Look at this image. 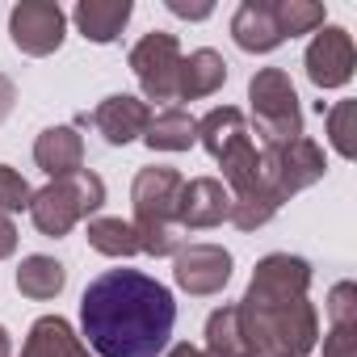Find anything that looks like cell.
Here are the masks:
<instances>
[{
  "label": "cell",
  "mask_w": 357,
  "mask_h": 357,
  "mask_svg": "<svg viewBox=\"0 0 357 357\" xmlns=\"http://www.w3.org/2000/svg\"><path fill=\"white\" fill-rule=\"evenodd\" d=\"M63 286H68V269H63V261H55V257H47V252H34V257H26V261L17 265V290H22L26 298H34V303L59 298Z\"/></svg>",
  "instance_id": "cell-21"
},
{
  "label": "cell",
  "mask_w": 357,
  "mask_h": 357,
  "mask_svg": "<svg viewBox=\"0 0 357 357\" xmlns=\"http://www.w3.org/2000/svg\"><path fill=\"white\" fill-rule=\"evenodd\" d=\"M324 311H328V324H353L357 319V282H336L328 290Z\"/></svg>",
  "instance_id": "cell-28"
},
{
  "label": "cell",
  "mask_w": 357,
  "mask_h": 357,
  "mask_svg": "<svg viewBox=\"0 0 357 357\" xmlns=\"http://www.w3.org/2000/svg\"><path fill=\"white\" fill-rule=\"evenodd\" d=\"M17 223L9 219V215H0V261H9L13 252H17Z\"/></svg>",
  "instance_id": "cell-31"
},
{
  "label": "cell",
  "mask_w": 357,
  "mask_h": 357,
  "mask_svg": "<svg viewBox=\"0 0 357 357\" xmlns=\"http://www.w3.org/2000/svg\"><path fill=\"white\" fill-rule=\"evenodd\" d=\"M176 328V298L139 269H105L80 294V336L93 357H160Z\"/></svg>",
  "instance_id": "cell-1"
},
{
  "label": "cell",
  "mask_w": 357,
  "mask_h": 357,
  "mask_svg": "<svg viewBox=\"0 0 357 357\" xmlns=\"http://www.w3.org/2000/svg\"><path fill=\"white\" fill-rule=\"evenodd\" d=\"M240 139H252L248 130V114L236 109V105H215L202 122H198V143L206 147V155H223L227 147H236Z\"/></svg>",
  "instance_id": "cell-20"
},
{
  "label": "cell",
  "mask_w": 357,
  "mask_h": 357,
  "mask_svg": "<svg viewBox=\"0 0 357 357\" xmlns=\"http://www.w3.org/2000/svg\"><path fill=\"white\" fill-rule=\"evenodd\" d=\"M34 164L59 181V176H72L84 168V139L76 126H47L38 139H34Z\"/></svg>",
  "instance_id": "cell-15"
},
{
  "label": "cell",
  "mask_w": 357,
  "mask_h": 357,
  "mask_svg": "<svg viewBox=\"0 0 357 357\" xmlns=\"http://www.w3.org/2000/svg\"><path fill=\"white\" fill-rule=\"evenodd\" d=\"M252 357H261V353H252Z\"/></svg>",
  "instance_id": "cell-35"
},
{
  "label": "cell",
  "mask_w": 357,
  "mask_h": 357,
  "mask_svg": "<svg viewBox=\"0 0 357 357\" xmlns=\"http://www.w3.org/2000/svg\"><path fill=\"white\" fill-rule=\"evenodd\" d=\"M231 252L223 244H181V252L172 257V282L194 298H211L223 294V286L231 282Z\"/></svg>",
  "instance_id": "cell-10"
},
{
  "label": "cell",
  "mask_w": 357,
  "mask_h": 357,
  "mask_svg": "<svg viewBox=\"0 0 357 357\" xmlns=\"http://www.w3.org/2000/svg\"><path fill=\"white\" fill-rule=\"evenodd\" d=\"M89 248L109 257V261H126V257H139V236L126 219H114V215H93L89 219Z\"/></svg>",
  "instance_id": "cell-22"
},
{
  "label": "cell",
  "mask_w": 357,
  "mask_h": 357,
  "mask_svg": "<svg viewBox=\"0 0 357 357\" xmlns=\"http://www.w3.org/2000/svg\"><path fill=\"white\" fill-rule=\"evenodd\" d=\"M139 89H143V101H155V105H176V72H181V43L168 30H151L143 34L130 55H126Z\"/></svg>",
  "instance_id": "cell-7"
},
{
  "label": "cell",
  "mask_w": 357,
  "mask_h": 357,
  "mask_svg": "<svg viewBox=\"0 0 357 357\" xmlns=\"http://www.w3.org/2000/svg\"><path fill=\"white\" fill-rule=\"evenodd\" d=\"M164 357H211V353H206V349H198V344H185V340H181V344H172Z\"/></svg>",
  "instance_id": "cell-33"
},
{
  "label": "cell",
  "mask_w": 357,
  "mask_h": 357,
  "mask_svg": "<svg viewBox=\"0 0 357 357\" xmlns=\"http://www.w3.org/2000/svg\"><path fill=\"white\" fill-rule=\"evenodd\" d=\"M324 357H357V319L353 324H328Z\"/></svg>",
  "instance_id": "cell-29"
},
{
  "label": "cell",
  "mask_w": 357,
  "mask_h": 357,
  "mask_svg": "<svg viewBox=\"0 0 357 357\" xmlns=\"http://www.w3.org/2000/svg\"><path fill=\"white\" fill-rule=\"evenodd\" d=\"M231 38L248 55L278 51L286 38L278 34V22H273V0H244V5L236 9V17H231Z\"/></svg>",
  "instance_id": "cell-16"
},
{
  "label": "cell",
  "mask_w": 357,
  "mask_h": 357,
  "mask_svg": "<svg viewBox=\"0 0 357 357\" xmlns=\"http://www.w3.org/2000/svg\"><path fill=\"white\" fill-rule=\"evenodd\" d=\"M13 105H17V84L0 72V126H5V118L13 114Z\"/></svg>",
  "instance_id": "cell-32"
},
{
  "label": "cell",
  "mask_w": 357,
  "mask_h": 357,
  "mask_svg": "<svg viewBox=\"0 0 357 357\" xmlns=\"http://www.w3.org/2000/svg\"><path fill=\"white\" fill-rule=\"evenodd\" d=\"M303 68H307V80L328 93V89H344L357 72V47H353V34L344 26H324L311 34L307 51H303Z\"/></svg>",
  "instance_id": "cell-9"
},
{
  "label": "cell",
  "mask_w": 357,
  "mask_h": 357,
  "mask_svg": "<svg viewBox=\"0 0 357 357\" xmlns=\"http://www.w3.org/2000/svg\"><path fill=\"white\" fill-rule=\"evenodd\" d=\"M248 109H252L261 147L294 143L303 135V105H298L290 72H282V68H257L252 72V80H248Z\"/></svg>",
  "instance_id": "cell-5"
},
{
  "label": "cell",
  "mask_w": 357,
  "mask_h": 357,
  "mask_svg": "<svg viewBox=\"0 0 357 357\" xmlns=\"http://www.w3.org/2000/svg\"><path fill=\"white\" fill-rule=\"evenodd\" d=\"M135 17V5L130 0H80L72 9V22L80 30L84 43H97V47H109L122 38V30L130 26Z\"/></svg>",
  "instance_id": "cell-13"
},
{
  "label": "cell",
  "mask_w": 357,
  "mask_h": 357,
  "mask_svg": "<svg viewBox=\"0 0 357 357\" xmlns=\"http://www.w3.org/2000/svg\"><path fill=\"white\" fill-rule=\"evenodd\" d=\"M273 22L282 38H298V34H315L328 26V9L315 0H273Z\"/></svg>",
  "instance_id": "cell-24"
},
{
  "label": "cell",
  "mask_w": 357,
  "mask_h": 357,
  "mask_svg": "<svg viewBox=\"0 0 357 357\" xmlns=\"http://www.w3.org/2000/svg\"><path fill=\"white\" fill-rule=\"evenodd\" d=\"M9 38L22 55L47 59L63 47L68 38V13L55 0H17L9 9Z\"/></svg>",
  "instance_id": "cell-8"
},
{
  "label": "cell",
  "mask_w": 357,
  "mask_h": 357,
  "mask_svg": "<svg viewBox=\"0 0 357 357\" xmlns=\"http://www.w3.org/2000/svg\"><path fill=\"white\" fill-rule=\"evenodd\" d=\"M311 261L294 252H269L257 261L240 307L252 353L261 357H311L319 344V311L307 298Z\"/></svg>",
  "instance_id": "cell-2"
},
{
  "label": "cell",
  "mask_w": 357,
  "mask_h": 357,
  "mask_svg": "<svg viewBox=\"0 0 357 357\" xmlns=\"http://www.w3.org/2000/svg\"><path fill=\"white\" fill-rule=\"evenodd\" d=\"M328 172V155L315 139L298 135L294 143H278V147H261V185L286 206L294 194L311 190L315 181H324Z\"/></svg>",
  "instance_id": "cell-6"
},
{
  "label": "cell",
  "mask_w": 357,
  "mask_h": 357,
  "mask_svg": "<svg viewBox=\"0 0 357 357\" xmlns=\"http://www.w3.org/2000/svg\"><path fill=\"white\" fill-rule=\"evenodd\" d=\"M164 5H168L172 17H185V22H206V17L215 13L211 0H202V5H190V0H164Z\"/></svg>",
  "instance_id": "cell-30"
},
{
  "label": "cell",
  "mask_w": 357,
  "mask_h": 357,
  "mask_svg": "<svg viewBox=\"0 0 357 357\" xmlns=\"http://www.w3.org/2000/svg\"><path fill=\"white\" fill-rule=\"evenodd\" d=\"M22 357H93V353L63 315H38L26 332Z\"/></svg>",
  "instance_id": "cell-17"
},
{
  "label": "cell",
  "mask_w": 357,
  "mask_h": 357,
  "mask_svg": "<svg viewBox=\"0 0 357 357\" xmlns=\"http://www.w3.org/2000/svg\"><path fill=\"white\" fill-rule=\"evenodd\" d=\"M147 118H151V105L143 97H130V93H109L93 114H80L76 126H93L109 147H126L135 139H143L147 130Z\"/></svg>",
  "instance_id": "cell-11"
},
{
  "label": "cell",
  "mask_w": 357,
  "mask_h": 357,
  "mask_svg": "<svg viewBox=\"0 0 357 357\" xmlns=\"http://www.w3.org/2000/svg\"><path fill=\"white\" fill-rule=\"evenodd\" d=\"M227 215H231V194L219 176H194L181 185V202H176V227L181 231L223 227Z\"/></svg>",
  "instance_id": "cell-12"
},
{
  "label": "cell",
  "mask_w": 357,
  "mask_h": 357,
  "mask_svg": "<svg viewBox=\"0 0 357 357\" xmlns=\"http://www.w3.org/2000/svg\"><path fill=\"white\" fill-rule=\"evenodd\" d=\"M181 185L185 176L168 168V164H151L139 168L130 181V206H135V236H139V252L147 257H176L185 244V231L176 227V202H181Z\"/></svg>",
  "instance_id": "cell-3"
},
{
  "label": "cell",
  "mask_w": 357,
  "mask_h": 357,
  "mask_svg": "<svg viewBox=\"0 0 357 357\" xmlns=\"http://www.w3.org/2000/svg\"><path fill=\"white\" fill-rule=\"evenodd\" d=\"M219 168H223L227 194L236 198V194H244V190H252V185L261 181V147H257L252 139H240L236 147H227V151L219 155Z\"/></svg>",
  "instance_id": "cell-23"
},
{
  "label": "cell",
  "mask_w": 357,
  "mask_h": 357,
  "mask_svg": "<svg viewBox=\"0 0 357 357\" xmlns=\"http://www.w3.org/2000/svg\"><path fill=\"white\" fill-rule=\"evenodd\" d=\"M206 353L211 357H252V344H248L236 303H223L206 315Z\"/></svg>",
  "instance_id": "cell-19"
},
{
  "label": "cell",
  "mask_w": 357,
  "mask_h": 357,
  "mask_svg": "<svg viewBox=\"0 0 357 357\" xmlns=\"http://www.w3.org/2000/svg\"><path fill=\"white\" fill-rule=\"evenodd\" d=\"M143 143H147L151 151H190V147L198 143V122H194L181 105L155 109V114L147 118Z\"/></svg>",
  "instance_id": "cell-18"
},
{
  "label": "cell",
  "mask_w": 357,
  "mask_h": 357,
  "mask_svg": "<svg viewBox=\"0 0 357 357\" xmlns=\"http://www.w3.org/2000/svg\"><path fill=\"white\" fill-rule=\"evenodd\" d=\"M227 84V59L215 47H198L181 55V72H176V101H202L215 97Z\"/></svg>",
  "instance_id": "cell-14"
},
{
  "label": "cell",
  "mask_w": 357,
  "mask_h": 357,
  "mask_svg": "<svg viewBox=\"0 0 357 357\" xmlns=\"http://www.w3.org/2000/svg\"><path fill=\"white\" fill-rule=\"evenodd\" d=\"M30 198H34V190H30V181L13 168V164H0V215H17V211H30Z\"/></svg>",
  "instance_id": "cell-27"
},
{
  "label": "cell",
  "mask_w": 357,
  "mask_h": 357,
  "mask_svg": "<svg viewBox=\"0 0 357 357\" xmlns=\"http://www.w3.org/2000/svg\"><path fill=\"white\" fill-rule=\"evenodd\" d=\"M101 206H105V181H101L93 168H80L72 176H59V181L34 190L30 219H34L38 236L63 240L80 219H93Z\"/></svg>",
  "instance_id": "cell-4"
},
{
  "label": "cell",
  "mask_w": 357,
  "mask_h": 357,
  "mask_svg": "<svg viewBox=\"0 0 357 357\" xmlns=\"http://www.w3.org/2000/svg\"><path fill=\"white\" fill-rule=\"evenodd\" d=\"M278 211H282V202H278L261 181H257L252 190H244V194H236V198H231V215H227V223H236L240 231H261Z\"/></svg>",
  "instance_id": "cell-25"
},
{
  "label": "cell",
  "mask_w": 357,
  "mask_h": 357,
  "mask_svg": "<svg viewBox=\"0 0 357 357\" xmlns=\"http://www.w3.org/2000/svg\"><path fill=\"white\" fill-rule=\"evenodd\" d=\"M324 122H328V143H332V151H336L340 160H357V101L349 97V101L328 105Z\"/></svg>",
  "instance_id": "cell-26"
},
{
  "label": "cell",
  "mask_w": 357,
  "mask_h": 357,
  "mask_svg": "<svg viewBox=\"0 0 357 357\" xmlns=\"http://www.w3.org/2000/svg\"><path fill=\"white\" fill-rule=\"evenodd\" d=\"M13 353V336H9V328L0 324V357H9Z\"/></svg>",
  "instance_id": "cell-34"
}]
</instances>
